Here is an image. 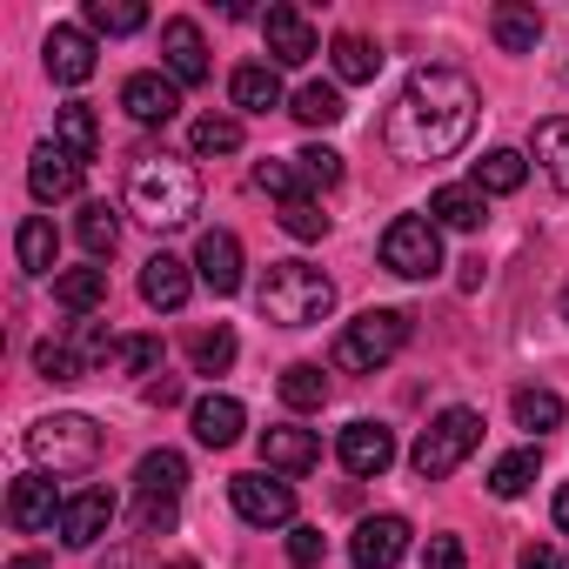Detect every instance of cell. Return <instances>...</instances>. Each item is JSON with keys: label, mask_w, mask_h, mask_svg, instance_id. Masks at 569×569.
<instances>
[{"label": "cell", "mask_w": 569, "mask_h": 569, "mask_svg": "<svg viewBox=\"0 0 569 569\" xmlns=\"http://www.w3.org/2000/svg\"><path fill=\"white\" fill-rule=\"evenodd\" d=\"M476 114H482V94H476L469 74H456V68H422V74H409V88L396 94L382 134H389L396 161H449V154L469 148Z\"/></svg>", "instance_id": "1"}, {"label": "cell", "mask_w": 569, "mask_h": 569, "mask_svg": "<svg viewBox=\"0 0 569 569\" xmlns=\"http://www.w3.org/2000/svg\"><path fill=\"white\" fill-rule=\"evenodd\" d=\"M128 201L148 228H188L201 214V174L174 154H148L128 181Z\"/></svg>", "instance_id": "2"}, {"label": "cell", "mask_w": 569, "mask_h": 569, "mask_svg": "<svg viewBox=\"0 0 569 569\" xmlns=\"http://www.w3.org/2000/svg\"><path fill=\"white\" fill-rule=\"evenodd\" d=\"M254 302H261V316L274 329H309V322H322L336 309V281L322 268H309V261H268Z\"/></svg>", "instance_id": "3"}, {"label": "cell", "mask_w": 569, "mask_h": 569, "mask_svg": "<svg viewBox=\"0 0 569 569\" xmlns=\"http://www.w3.org/2000/svg\"><path fill=\"white\" fill-rule=\"evenodd\" d=\"M402 342H409V316H402V309H362V316L342 322V336H336V369L376 376L382 362L402 356Z\"/></svg>", "instance_id": "4"}, {"label": "cell", "mask_w": 569, "mask_h": 569, "mask_svg": "<svg viewBox=\"0 0 569 569\" xmlns=\"http://www.w3.org/2000/svg\"><path fill=\"white\" fill-rule=\"evenodd\" d=\"M121 356V342L108 336V322H68L61 336H48L41 349H34V369L48 376V382H88L94 369H108Z\"/></svg>", "instance_id": "5"}, {"label": "cell", "mask_w": 569, "mask_h": 569, "mask_svg": "<svg viewBox=\"0 0 569 569\" xmlns=\"http://www.w3.org/2000/svg\"><path fill=\"white\" fill-rule=\"evenodd\" d=\"M28 456L41 462V469H54V476H81V469H94L101 462V429H94V416H41L34 429H28Z\"/></svg>", "instance_id": "6"}, {"label": "cell", "mask_w": 569, "mask_h": 569, "mask_svg": "<svg viewBox=\"0 0 569 569\" xmlns=\"http://www.w3.org/2000/svg\"><path fill=\"white\" fill-rule=\"evenodd\" d=\"M476 442H482V416L456 402V409H442V416L416 436L409 462H416V476H422V482H442V476H456V469L476 456Z\"/></svg>", "instance_id": "7"}, {"label": "cell", "mask_w": 569, "mask_h": 569, "mask_svg": "<svg viewBox=\"0 0 569 569\" xmlns=\"http://www.w3.org/2000/svg\"><path fill=\"white\" fill-rule=\"evenodd\" d=\"M382 268L402 274V281H429L442 274V228L429 214H396L382 228Z\"/></svg>", "instance_id": "8"}, {"label": "cell", "mask_w": 569, "mask_h": 569, "mask_svg": "<svg viewBox=\"0 0 569 569\" xmlns=\"http://www.w3.org/2000/svg\"><path fill=\"white\" fill-rule=\"evenodd\" d=\"M228 502H234V516L254 522V529L296 522V489L281 482L274 469H241V476H228Z\"/></svg>", "instance_id": "9"}, {"label": "cell", "mask_w": 569, "mask_h": 569, "mask_svg": "<svg viewBox=\"0 0 569 569\" xmlns=\"http://www.w3.org/2000/svg\"><path fill=\"white\" fill-rule=\"evenodd\" d=\"M61 516H68V496L54 489L48 469L21 476V482L8 489V522H14L21 536H48V529H61Z\"/></svg>", "instance_id": "10"}, {"label": "cell", "mask_w": 569, "mask_h": 569, "mask_svg": "<svg viewBox=\"0 0 569 569\" xmlns=\"http://www.w3.org/2000/svg\"><path fill=\"white\" fill-rule=\"evenodd\" d=\"M261 41H268V68H302V61H316V21L302 14V8H268L261 14Z\"/></svg>", "instance_id": "11"}, {"label": "cell", "mask_w": 569, "mask_h": 569, "mask_svg": "<svg viewBox=\"0 0 569 569\" xmlns=\"http://www.w3.org/2000/svg\"><path fill=\"white\" fill-rule=\"evenodd\" d=\"M409 556V522L402 516H362L349 536V562L356 569H396Z\"/></svg>", "instance_id": "12"}, {"label": "cell", "mask_w": 569, "mask_h": 569, "mask_svg": "<svg viewBox=\"0 0 569 569\" xmlns=\"http://www.w3.org/2000/svg\"><path fill=\"white\" fill-rule=\"evenodd\" d=\"M336 456H342V469H349V476H362V482H369V476H382V469L396 462V429L362 416V422H349V429H342Z\"/></svg>", "instance_id": "13"}, {"label": "cell", "mask_w": 569, "mask_h": 569, "mask_svg": "<svg viewBox=\"0 0 569 569\" xmlns=\"http://www.w3.org/2000/svg\"><path fill=\"white\" fill-rule=\"evenodd\" d=\"M161 61H168V74H174V88H201V81H208V41H201V28H194L188 14L161 21Z\"/></svg>", "instance_id": "14"}, {"label": "cell", "mask_w": 569, "mask_h": 569, "mask_svg": "<svg viewBox=\"0 0 569 569\" xmlns=\"http://www.w3.org/2000/svg\"><path fill=\"white\" fill-rule=\"evenodd\" d=\"M121 108L141 121V128H168L174 114H181V88H174V74H128L121 81Z\"/></svg>", "instance_id": "15"}, {"label": "cell", "mask_w": 569, "mask_h": 569, "mask_svg": "<svg viewBox=\"0 0 569 569\" xmlns=\"http://www.w3.org/2000/svg\"><path fill=\"white\" fill-rule=\"evenodd\" d=\"M188 296H194V261H181V254H148L141 261V302L148 309L174 316Z\"/></svg>", "instance_id": "16"}, {"label": "cell", "mask_w": 569, "mask_h": 569, "mask_svg": "<svg viewBox=\"0 0 569 569\" xmlns=\"http://www.w3.org/2000/svg\"><path fill=\"white\" fill-rule=\"evenodd\" d=\"M81 168H88V161H74L68 148L41 141L34 161H28V188H34V201H74V194H81Z\"/></svg>", "instance_id": "17"}, {"label": "cell", "mask_w": 569, "mask_h": 569, "mask_svg": "<svg viewBox=\"0 0 569 569\" xmlns=\"http://www.w3.org/2000/svg\"><path fill=\"white\" fill-rule=\"evenodd\" d=\"M114 522V496L108 489H74L68 496V516H61V542L68 549H94Z\"/></svg>", "instance_id": "18"}, {"label": "cell", "mask_w": 569, "mask_h": 569, "mask_svg": "<svg viewBox=\"0 0 569 569\" xmlns=\"http://www.w3.org/2000/svg\"><path fill=\"white\" fill-rule=\"evenodd\" d=\"M194 274L208 281L214 296H234V289H241V241H234L228 228H208V234L194 241Z\"/></svg>", "instance_id": "19"}, {"label": "cell", "mask_w": 569, "mask_h": 569, "mask_svg": "<svg viewBox=\"0 0 569 569\" xmlns=\"http://www.w3.org/2000/svg\"><path fill=\"white\" fill-rule=\"evenodd\" d=\"M261 462L274 476H309L322 462V442H316V429H261Z\"/></svg>", "instance_id": "20"}, {"label": "cell", "mask_w": 569, "mask_h": 569, "mask_svg": "<svg viewBox=\"0 0 569 569\" xmlns=\"http://www.w3.org/2000/svg\"><path fill=\"white\" fill-rule=\"evenodd\" d=\"M188 422H194V442H201V449H228V442H241L248 409H241L234 396H201V402L188 409Z\"/></svg>", "instance_id": "21"}, {"label": "cell", "mask_w": 569, "mask_h": 569, "mask_svg": "<svg viewBox=\"0 0 569 569\" xmlns=\"http://www.w3.org/2000/svg\"><path fill=\"white\" fill-rule=\"evenodd\" d=\"M48 74H54L61 88H81V81L94 74V34H88V28H54V34H48Z\"/></svg>", "instance_id": "22"}, {"label": "cell", "mask_w": 569, "mask_h": 569, "mask_svg": "<svg viewBox=\"0 0 569 569\" xmlns=\"http://www.w3.org/2000/svg\"><path fill=\"white\" fill-rule=\"evenodd\" d=\"M429 221H436V228H456V234H476V228L489 221V194L469 188V181L436 188V194H429Z\"/></svg>", "instance_id": "23"}, {"label": "cell", "mask_w": 569, "mask_h": 569, "mask_svg": "<svg viewBox=\"0 0 569 569\" xmlns=\"http://www.w3.org/2000/svg\"><path fill=\"white\" fill-rule=\"evenodd\" d=\"M134 489H141L148 502H181V489H188V456H181V449H148V456L134 462Z\"/></svg>", "instance_id": "24"}, {"label": "cell", "mask_w": 569, "mask_h": 569, "mask_svg": "<svg viewBox=\"0 0 569 569\" xmlns=\"http://www.w3.org/2000/svg\"><path fill=\"white\" fill-rule=\"evenodd\" d=\"M228 101H234L241 114H274V108H281V74H274L268 61H248V68L228 74Z\"/></svg>", "instance_id": "25"}, {"label": "cell", "mask_w": 569, "mask_h": 569, "mask_svg": "<svg viewBox=\"0 0 569 569\" xmlns=\"http://www.w3.org/2000/svg\"><path fill=\"white\" fill-rule=\"evenodd\" d=\"M54 302L68 309V316H94V309H108V268H68V274H54Z\"/></svg>", "instance_id": "26"}, {"label": "cell", "mask_w": 569, "mask_h": 569, "mask_svg": "<svg viewBox=\"0 0 569 569\" xmlns=\"http://www.w3.org/2000/svg\"><path fill=\"white\" fill-rule=\"evenodd\" d=\"M489 34H496L502 54H536V41H542V14L522 8V0H502V8L489 14Z\"/></svg>", "instance_id": "27"}, {"label": "cell", "mask_w": 569, "mask_h": 569, "mask_svg": "<svg viewBox=\"0 0 569 569\" xmlns=\"http://www.w3.org/2000/svg\"><path fill=\"white\" fill-rule=\"evenodd\" d=\"M54 148H68L74 161H94V154H101V121H94L88 101H68V108L54 114Z\"/></svg>", "instance_id": "28"}, {"label": "cell", "mask_w": 569, "mask_h": 569, "mask_svg": "<svg viewBox=\"0 0 569 569\" xmlns=\"http://www.w3.org/2000/svg\"><path fill=\"white\" fill-rule=\"evenodd\" d=\"M14 254H21V274H54V254H61V234L48 214H28L21 234H14Z\"/></svg>", "instance_id": "29"}, {"label": "cell", "mask_w": 569, "mask_h": 569, "mask_svg": "<svg viewBox=\"0 0 569 569\" xmlns=\"http://www.w3.org/2000/svg\"><path fill=\"white\" fill-rule=\"evenodd\" d=\"M289 114H296L302 128H336V121L349 114V101H342V88H336V81H309V88H296Z\"/></svg>", "instance_id": "30"}, {"label": "cell", "mask_w": 569, "mask_h": 569, "mask_svg": "<svg viewBox=\"0 0 569 569\" xmlns=\"http://www.w3.org/2000/svg\"><path fill=\"white\" fill-rule=\"evenodd\" d=\"M522 181H529V161L516 148H489L476 161V174H469V188H482V194H516Z\"/></svg>", "instance_id": "31"}, {"label": "cell", "mask_w": 569, "mask_h": 569, "mask_svg": "<svg viewBox=\"0 0 569 569\" xmlns=\"http://www.w3.org/2000/svg\"><path fill=\"white\" fill-rule=\"evenodd\" d=\"M529 148H536V161H542V174L569 194V121L562 114H549V121H536V134H529Z\"/></svg>", "instance_id": "32"}, {"label": "cell", "mask_w": 569, "mask_h": 569, "mask_svg": "<svg viewBox=\"0 0 569 569\" xmlns=\"http://www.w3.org/2000/svg\"><path fill=\"white\" fill-rule=\"evenodd\" d=\"M141 28H148V8H141V0H88V34L121 41V34H141Z\"/></svg>", "instance_id": "33"}, {"label": "cell", "mask_w": 569, "mask_h": 569, "mask_svg": "<svg viewBox=\"0 0 569 569\" xmlns=\"http://www.w3.org/2000/svg\"><path fill=\"white\" fill-rule=\"evenodd\" d=\"M281 402H289V409H322L329 402V376H322V362H289V369H281Z\"/></svg>", "instance_id": "34"}, {"label": "cell", "mask_w": 569, "mask_h": 569, "mask_svg": "<svg viewBox=\"0 0 569 569\" xmlns=\"http://www.w3.org/2000/svg\"><path fill=\"white\" fill-rule=\"evenodd\" d=\"M329 61H336V81H349V88H356V81H376V68H382V54H376L362 34H336V41H329Z\"/></svg>", "instance_id": "35"}, {"label": "cell", "mask_w": 569, "mask_h": 569, "mask_svg": "<svg viewBox=\"0 0 569 569\" xmlns=\"http://www.w3.org/2000/svg\"><path fill=\"white\" fill-rule=\"evenodd\" d=\"M74 234H81V248L101 261V254H114V248H121V214H114L108 201H88V208H81V221H74Z\"/></svg>", "instance_id": "36"}, {"label": "cell", "mask_w": 569, "mask_h": 569, "mask_svg": "<svg viewBox=\"0 0 569 569\" xmlns=\"http://www.w3.org/2000/svg\"><path fill=\"white\" fill-rule=\"evenodd\" d=\"M516 429H529V436H549V429H562V396L556 389H516Z\"/></svg>", "instance_id": "37"}, {"label": "cell", "mask_w": 569, "mask_h": 569, "mask_svg": "<svg viewBox=\"0 0 569 569\" xmlns=\"http://www.w3.org/2000/svg\"><path fill=\"white\" fill-rule=\"evenodd\" d=\"M188 362H194V376H228L234 369V329H201L194 342H188Z\"/></svg>", "instance_id": "38"}, {"label": "cell", "mask_w": 569, "mask_h": 569, "mask_svg": "<svg viewBox=\"0 0 569 569\" xmlns=\"http://www.w3.org/2000/svg\"><path fill=\"white\" fill-rule=\"evenodd\" d=\"M536 469H542V456L536 449H509L496 469H489V496H502V502H516L529 482H536Z\"/></svg>", "instance_id": "39"}, {"label": "cell", "mask_w": 569, "mask_h": 569, "mask_svg": "<svg viewBox=\"0 0 569 569\" xmlns=\"http://www.w3.org/2000/svg\"><path fill=\"white\" fill-rule=\"evenodd\" d=\"M188 148H194V154H234V148H241V121H234V114H201V121L188 128Z\"/></svg>", "instance_id": "40"}, {"label": "cell", "mask_w": 569, "mask_h": 569, "mask_svg": "<svg viewBox=\"0 0 569 569\" xmlns=\"http://www.w3.org/2000/svg\"><path fill=\"white\" fill-rule=\"evenodd\" d=\"M254 188H261V194H274L281 208L309 194V181L296 174V161H254Z\"/></svg>", "instance_id": "41"}, {"label": "cell", "mask_w": 569, "mask_h": 569, "mask_svg": "<svg viewBox=\"0 0 569 569\" xmlns=\"http://www.w3.org/2000/svg\"><path fill=\"white\" fill-rule=\"evenodd\" d=\"M289 161H296V174H302L316 194L342 181V154H336V148H322V141H309V148H302V154H289Z\"/></svg>", "instance_id": "42"}, {"label": "cell", "mask_w": 569, "mask_h": 569, "mask_svg": "<svg viewBox=\"0 0 569 569\" xmlns=\"http://www.w3.org/2000/svg\"><path fill=\"white\" fill-rule=\"evenodd\" d=\"M281 228H289L296 241H322V234H329V214H322V201H316V194H302V201L281 208Z\"/></svg>", "instance_id": "43"}, {"label": "cell", "mask_w": 569, "mask_h": 569, "mask_svg": "<svg viewBox=\"0 0 569 569\" xmlns=\"http://www.w3.org/2000/svg\"><path fill=\"white\" fill-rule=\"evenodd\" d=\"M128 376H161V336H121V356H114Z\"/></svg>", "instance_id": "44"}, {"label": "cell", "mask_w": 569, "mask_h": 569, "mask_svg": "<svg viewBox=\"0 0 569 569\" xmlns=\"http://www.w3.org/2000/svg\"><path fill=\"white\" fill-rule=\"evenodd\" d=\"M322 549H329V536H322V529H309V522H296V529H289V562H296V569H316V562H322Z\"/></svg>", "instance_id": "45"}, {"label": "cell", "mask_w": 569, "mask_h": 569, "mask_svg": "<svg viewBox=\"0 0 569 569\" xmlns=\"http://www.w3.org/2000/svg\"><path fill=\"white\" fill-rule=\"evenodd\" d=\"M422 569H462V536H429Z\"/></svg>", "instance_id": "46"}, {"label": "cell", "mask_w": 569, "mask_h": 569, "mask_svg": "<svg viewBox=\"0 0 569 569\" xmlns=\"http://www.w3.org/2000/svg\"><path fill=\"white\" fill-rule=\"evenodd\" d=\"M168 522H174V502H148V496H141V529L154 536V529H168Z\"/></svg>", "instance_id": "47"}, {"label": "cell", "mask_w": 569, "mask_h": 569, "mask_svg": "<svg viewBox=\"0 0 569 569\" xmlns=\"http://www.w3.org/2000/svg\"><path fill=\"white\" fill-rule=\"evenodd\" d=\"M516 569H562V562H556V549H549V542H529V549L516 556Z\"/></svg>", "instance_id": "48"}, {"label": "cell", "mask_w": 569, "mask_h": 569, "mask_svg": "<svg viewBox=\"0 0 569 569\" xmlns=\"http://www.w3.org/2000/svg\"><path fill=\"white\" fill-rule=\"evenodd\" d=\"M148 402H161V409H168V402H181V382H168V376H161V382H148Z\"/></svg>", "instance_id": "49"}, {"label": "cell", "mask_w": 569, "mask_h": 569, "mask_svg": "<svg viewBox=\"0 0 569 569\" xmlns=\"http://www.w3.org/2000/svg\"><path fill=\"white\" fill-rule=\"evenodd\" d=\"M556 529H569V482L556 489Z\"/></svg>", "instance_id": "50"}, {"label": "cell", "mask_w": 569, "mask_h": 569, "mask_svg": "<svg viewBox=\"0 0 569 569\" xmlns=\"http://www.w3.org/2000/svg\"><path fill=\"white\" fill-rule=\"evenodd\" d=\"M8 569H48V556H14Z\"/></svg>", "instance_id": "51"}, {"label": "cell", "mask_w": 569, "mask_h": 569, "mask_svg": "<svg viewBox=\"0 0 569 569\" xmlns=\"http://www.w3.org/2000/svg\"><path fill=\"white\" fill-rule=\"evenodd\" d=\"M168 569H194V562H168Z\"/></svg>", "instance_id": "52"}, {"label": "cell", "mask_w": 569, "mask_h": 569, "mask_svg": "<svg viewBox=\"0 0 569 569\" xmlns=\"http://www.w3.org/2000/svg\"><path fill=\"white\" fill-rule=\"evenodd\" d=\"M562 316H569V289H562Z\"/></svg>", "instance_id": "53"}]
</instances>
